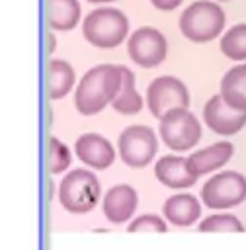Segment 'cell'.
<instances>
[{"label":"cell","mask_w":246,"mask_h":250,"mask_svg":"<svg viewBox=\"0 0 246 250\" xmlns=\"http://www.w3.org/2000/svg\"><path fill=\"white\" fill-rule=\"evenodd\" d=\"M225 12L213 0L191 2L180 16V31L193 43H207L221 35L225 29Z\"/></svg>","instance_id":"7a4b0ae2"},{"label":"cell","mask_w":246,"mask_h":250,"mask_svg":"<svg viewBox=\"0 0 246 250\" xmlns=\"http://www.w3.org/2000/svg\"><path fill=\"white\" fill-rule=\"evenodd\" d=\"M201 232H244V225L232 213H215L201 219L199 227Z\"/></svg>","instance_id":"7402d4cb"},{"label":"cell","mask_w":246,"mask_h":250,"mask_svg":"<svg viewBox=\"0 0 246 250\" xmlns=\"http://www.w3.org/2000/svg\"><path fill=\"white\" fill-rule=\"evenodd\" d=\"M74 154L80 162L94 170H105L115 160V148L113 145L98 133H84L74 143Z\"/></svg>","instance_id":"8fae6325"},{"label":"cell","mask_w":246,"mask_h":250,"mask_svg":"<svg viewBox=\"0 0 246 250\" xmlns=\"http://www.w3.org/2000/svg\"><path fill=\"white\" fill-rule=\"evenodd\" d=\"M121 70L117 64H96L84 72L74 90V107L82 115H96L115 100L121 90Z\"/></svg>","instance_id":"6da1fadb"},{"label":"cell","mask_w":246,"mask_h":250,"mask_svg":"<svg viewBox=\"0 0 246 250\" xmlns=\"http://www.w3.org/2000/svg\"><path fill=\"white\" fill-rule=\"evenodd\" d=\"M223 2H226V0H223Z\"/></svg>","instance_id":"484cf974"},{"label":"cell","mask_w":246,"mask_h":250,"mask_svg":"<svg viewBox=\"0 0 246 250\" xmlns=\"http://www.w3.org/2000/svg\"><path fill=\"white\" fill-rule=\"evenodd\" d=\"M232 152H234V146H232L230 141L213 143V145L189 154L187 156V168L195 178L205 176V174L215 172L221 166H225L232 158Z\"/></svg>","instance_id":"4fadbf2b"},{"label":"cell","mask_w":246,"mask_h":250,"mask_svg":"<svg viewBox=\"0 0 246 250\" xmlns=\"http://www.w3.org/2000/svg\"><path fill=\"white\" fill-rule=\"evenodd\" d=\"M92 4H105V2H115V0H88Z\"/></svg>","instance_id":"d4e9b609"},{"label":"cell","mask_w":246,"mask_h":250,"mask_svg":"<svg viewBox=\"0 0 246 250\" xmlns=\"http://www.w3.org/2000/svg\"><path fill=\"white\" fill-rule=\"evenodd\" d=\"M203 121L205 125L217 133V135H223V137H228V135H234L238 131L244 129L246 125V113L242 111H236L232 109L221 94H213L205 107H203Z\"/></svg>","instance_id":"30bf717a"},{"label":"cell","mask_w":246,"mask_h":250,"mask_svg":"<svg viewBox=\"0 0 246 250\" xmlns=\"http://www.w3.org/2000/svg\"><path fill=\"white\" fill-rule=\"evenodd\" d=\"M221 53L234 62L246 61V23H236L223 33Z\"/></svg>","instance_id":"ffe728a7"},{"label":"cell","mask_w":246,"mask_h":250,"mask_svg":"<svg viewBox=\"0 0 246 250\" xmlns=\"http://www.w3.org/2000/svg\"><path fill=\"white\" fill-rule=\"evenodd\" d=\"M137 205H139V195H137L135 188H131L129 184H117V186L109 188L102 199L103 217L111 225L127 223L135 215Z\"/></svg>","instance_id":"7c38bea8"},{"label":"cell","mask_w":246,"mask_h":250,"mask_svg":"<svg viewBox=\"0 0 246 250\" xmlns=\"http://www.w3.org/2000/svg\"><path fill=\"white\" fill-rule=\"evenodd\" d=\"M162 215L176 227H189L201 217V203L193 193H174L164 201Z\"/></svg>","instance_id":"9a60e30c"},{"label":"cell","mask_w":246,"mask_h":250,"mask_svg":"<svg viewBox=\"0 0 246 250\" xmlns=\"http://www.w3.org/2000/svg\"><path fill=\"white\" fill-rule=\"evenodd\" d=\"M127 53L135 64H139L143 68H154L166 59L168 41L162 35V31H158L156 27L143 25L129 35Z\"/></svg>","instance_id":"ba28073f"},{"label":"cell","mask_w":246,"mask_h":250,"mask_svg":"<svg viewBox=\"0 0 246 250\" xmlns=\"http://www.w3.org/2000/svg\"><path fill=\"white\" fill-rule=\"evenodd\" d=\"M129 33V20L117 8H96L82 20L84 39L98 49L117 47Z\"/></svg>","instance_id":"277c9868"},{"label":"cell","mask_w":246,"mask_h":250,"mask_svg":"<svg viewBox=\"0 0 246 250\" xmlns=\"http://www.w3.org/2000/svg\"><path fill=\"white\" fill-rule=\"evenodd\" d=\"M119 158L131 168H144L158 150L156 133L148 125H127L117 139Z\"/></svg>","instance_id":"52a82bcc"},{"label":"cell","mask_w":246,"mask_h":250,"mask_svg":"<svg viewBox=\"0 0 246 250\" xmlns=\"http://www.w3.org/2000/svg\"><path fill=\"white\" fill-rule=\"evenodd\" d=\"M127 230L129 232H166L168 227L162 217H158L154 213H144V215L135 217L127 225Z\"/></svg>","instance_id":"603a6c76"},{"label":"cell","mask_w":246,"mask_h":250,"mask_svg":"<svg viewBox=\"0 0 246 250\" xmlns=\"http://www.w3.org/2000/svg\"><path fill=\"white\" fill-rule=\"evenodd\" d=\"M150 4H152L154 8H158V10L170 12V10H176V8L182 4V0H150Z\"/></svg>","instance_id":"cb8c5ba5"},{"label":"cell","mask_w":246,"mask_h":250,"mask_svg":"<svg viewBox=\"0 0 246 250\" xmlns=\"http://www.w3.org/2000/svg\"><path fill=\"white\" fill-rule=\"evenodd\" d=\"M45 16L51 29L68 31L80 20V4L78 0H47Z\"/></svg>","instance_id":"ac0fdd59"},{"label":"cell","mask_w":246,"mask_h":250,"mask_svg":"<svg viewBox=\"0 0 246 250\" xmlns=\"http://www.w3.org/2000/svg\"><path fill=\"white\" fill-rule=\"evenodd\" d=\"M47 94L51 100H62L74 86L76 74L70 62L62 59H51L47 62Z\"/></svg>","instance_id":"e0dca14e"},{"label":"cell","mask_w":246,"mask_h":250,"mask_svg":"<svg viewBox=\"0 0 246 250\" xmlns=\"http://www.w3.org/2000/svg\"><path fill=\"white\" fill-rule=\"evenodd\" d=\"M246 199V178L226 170L213 174L201 188V203L209 209H230Z\"/></svg>","instance_id":"8992f818"},{"label":"cell","mask_w":246,"mask_h":250,"mask_svg":"<svg viewBox=\"0 0 246 250\" xmlns=\"http://www.w3.org/2000/svg\"><path fill=\"white\" fill-rule=\"evenodd\" d=\"M119 70H121V90L119 94L115 96V100L111 102V107L113 111L121 113V115H135L143 109V98L141 94L137 92V86H135V74L131 68L119 64Z\"/></svg>","instance_id":"d6986e66"},{"label":"cell","mask_w":246,"mask_h":250,"mask_svg":"<svg viewBox=\"0 0 246 250\" xmlns=\"http://www.w3.org/2000/svg\"><path fill=\"white\" fill-rule=\"evenodd\" d=\"M102 197V186L94 172L86 168H74L59 184V203L74 215L92 211Z\"/></svg>","instance_id":"3957f363"},{"label":"cell","mask_w":246,"mask_h":250,"mask_svg":"<svg viewBox=\"0 0 246 250\" xmlns=\"http://www.w3.org/2000/svg\"><path fill=\"white\" fill-rule=\"evenodd\" d=\"M158 135L172 150H189L201 139V125L187 107H174L158 119Z\"/></svg>","instance_id":"5b68a950"},{"label":"cell","mask_w":246,"mask_h":250,"mask_svg":"<svg viewBox=\"0 0 246 250\" xmlns=\"http://www.w3.org/2000/svg\"><path fill=\"white\" fill-rule=\"evenodd\" d=\"M154 176L162 186L170 189H185L197 182V178L187 168V158L176 154L160 156L154 164Z\"/></svg>","instance_id":"5bb4252c"},{"label":"cell","mask_w":246,"mask_h":250,"mask_svg":"<svg viewBox=\"0 0 246 250\" xmlns=\"http://www.w3.org/2000/svg\"><path fill=\"white\" fill-rule=\"evenodd\" d=\"M219 94L232 109L246 113V62L234 64L225 72Z\"/></svg>","instance_id":"2e32d148"},{"label":"cell","mask_w":246,"mask_h":250,"mask_svg":"<svg viewBox=\"0 0 246 250\" xmlns=\"http://www.w3.org/2000/svg\"><path fill=\"white\" fill-rule=\"evenodd\" d=\"M146 105L148 111L160 119L174 107H189V92L176 76H156L146 88Z\"/></svg>","instance_id":"9c48e42d"},{"label":"cell","mask_w":246,"mask_h":250,"mask_svg":"<svg viewBox=\"0 0 246 250\" xmlns=\"http://www.w3.org/2000/svg\"><path fill=\"white\" fill-rule=\"evenodd\" d=\"M72 162V152L70 148L57 137H51L47 141V170L51 174H61L68 170Z\"/></svg>","instance_id":"44dd1931"}]
</instances>
